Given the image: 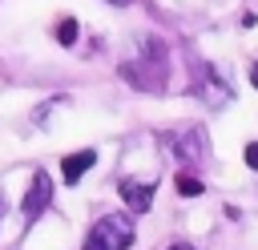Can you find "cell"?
<instances>
[{"label":"cell","mask_w":258,"mask_h":250,"mask_svg":"<svg viewBox=\"0 0 258 250\" xmlns=\"http://www.w3.org/2000/svg\"><path fill=\"white\" fill-rule=\"evenodd\" d=\"M121 77H125L129 85L145 89V93L165 89V48H161V40L145 36V40H141V48H137V56H125Z\"/></svg>","instance_id":"1"},{"label":"cell","mask_w":258,"mask_h":250,"mask_svg":"<svg viewBox=\"0 0 258 250\" xmlns=\"http://www.w3.org/2000/svg\"><path fill=\"white\" fill-rule=\"evenodd\" d=\"M133 238L137 234H133V218L129 214H105L85 234V246L81 250H129Z\"/></svg>","instance_id":"2"},{"label":"cell","mask_w":258,"mask_h":250,"mask_svg":"<svg viewBox=\"0 0 258 250\" xmlns=\"http://www.w3.org/2000/svg\"><path fill=\"white\" fill-rule=\"evenodd\" d=\"M48 202H52V181H48L44 169H36V173H32V185H28V194H24V206H20L24 222H36V218L48 210Z\"/></svg>","instance_id":"3"},{"label":"cell","mask_w":258,"mask_h":250,"mask_svg":"<svg viewBox=\"0 0 258 250\" xmlns=\"http://www.w3.org/2000/svg\"><path fill=\"white\" fill-rule=\"evenodd\" d=\"M173 153H177V161H202L206 157V133L202 129H181L177 137H173Z\"/></svg>","instance_id":"4"},{"label":"cell","mask_w":258,"mask_h":250,"mask_svg":"<svg viewBox=\"0 0 258 250\" xmlns=\"http://www.w3.org/2000/svg\"><path fill=\"white\" fill-rule=\"evenodd\" d=\"M121 198H125V206H129L133 214H145V210L153 206V181H133V177H125V181H121Z\"/></svg>","instance_id":"5"},{"label":"cell","mask_w":258,"mask_h":250,"mask_svg":"<svg viewBox=\"0 0 258 250\" xmlns=\"http://www.w3.org/2000/svg\"><path fill=\"white\" fill-rule=\"evenodd\" d=\"M93 161H97V153H93V149H77V153H69V157L60 161L64 181H69V185H77V181H81V173H85V169H93Z\"/></svg>","instance_id":"6"},{"label":"cell","mask_w":258,"mask_h":250,"mask_svg":"<svg viewBox=\"0 0 258 250\" xmlns=\"http://www.w3.org/2000/svg\"><path fill=\"white\" fill-rule=\"evenodd\" d=\"M202 93H206V101H214V105H226V101H230V89H226L218 77H210V81L202 85Z\"/></svg>","instance_id":"7"},{"label":"cell","mask_w":258,"mask_h":250,"mask_svg":"<svg viewBox=\"0 0 258 250\" xmlns=\"http://www.w3.org/2000/svg\"><path fill=\"white\" fill-rule=\"evenodd\" d=\"M202 190H206V185H202L198 177H189V173H177V194H181V198H198Z\"/></svg>","instance_id":"8"},{"label":"cell","mask_w":258,"mask_h":250,"mask_svg":"<svg viewBox=\"0 0 258 250\" xmlns=\"http://www.w3.org/2000/svg\"><path fill=\"white\" fill-rule=\"evenodd\" d=\"M56 40H60V44H73V40H77V20H73V16H64V20L56 24Z\"/></svg>","instance_id":"9"},{"label":"cell","mask_w":258,"mask_h":250,"mask_svg":"<svg viewBox=\"0 0 258 250\" xmlns=\"http://www.w3.org/2000/svg\"><path fill=\"white\" fill-rule=\"evenodd\" d=\"M246 165H250V169H258V141H250V145H246Z\"/></svg>","instance_id":"10"},{"label":"cell","mask_w":258,"mask_h":250,"mask_svg":"<svg viewBox=\"0 0 258 250\" xmlns=\"http://www.w3.org/2000/svg\"><path fill=\"white\" fill-rule=\"evenodd\" d=\"M165 250H194L189 242H173V246H165Z\"/></svg>","instance_id":"11"},{"label":"cell","mask_w":258,"mask_h":250,"mask_svg":"<svg viewBox=\"0 0 258 250\" xmlns=\"http://www.w3.org/2000/svg\"><path fill=\"white\" fill-rule=\"evenodd\" d=\"M250 81H254V85H258V65H254V69H250Z\"/></svg>","instance_id":"12"},{"label":"cell","mask_w":258,"mask_h":250,"mask_svg":"<svg viewBox=\"0 0 258 250\" xmlns=\"http://www.w3.org/2000/svg\"><path fill=\"white\" fill-rule=\"evenodd\" d=\"M0 222H4V194H0Z\"/></svg>","instance_id":"13"},{"label":"cell","mask_w":258,"mask_h":250,"mask_svg":"<svg viewBox=\"0 0 258 250\" xmlns=\"http://www.w3.org/2000/svg\"><path fill=\"white\" fill-rule=\"evenodd\" d=\"M109 4H129V0H109Z\"/></svg>","instance_id":"14"}]
</instances>
